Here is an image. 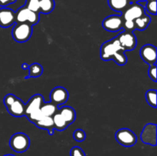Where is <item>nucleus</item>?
Listing matches in <instances>:
<instances>
[{"label":"nucleus","mask_w":157,"mask_h":156,"mask_svg":"<svg viewBox=\"0 0 157 156\" xmlns=\"http://www.w3.org/2000/svg\"><path fill=\"white\" fill-rule=\"evenodd\" d=\"M146 99L149 105L156 108V90H150L146 93Z\"/></svg>","instance_id":"5701e85b"},{"label":"nucleus","mask_w":157,"mask_h":156,"mask_svg":"<svg viewBox=\"0 0 157 156\" xmlns=\"http://www.w3.org/2000/svg\"><path fill=\"white\" fill-rule=\"evenodd\" d=\"M71 156H86L84 151L81 149L80 147L75 146L71 149L70 151Z\"/></svg>","instance_id":"c756f323"},{"label":"nucleus","mask_w":157,"mask_h":156,"mask_svg":"<svg viewBox=\"0 0 157 156\" xmlns=\"http://www.w3.org/2000/svg\"><path fill=\"white\" fill-rule=\"evenodd\" d=\"M124 19L121 15H110L103 21V27L105 30L116 32L123 28Z\"/></svg>","instance_id":"6e6552de"},{"label":"nucleus","mask_w":157,"mask_h":156,"mask_svg":"<svg viewBox=\"0 0 157 156\" xmlns=\"http://www.w3.org/2000/svg\"><path fill=\"white\" fill-rule=\"evenodd\" d=\"M54 130H55V128H51V129L48 130V133L50 135H53L54 134Z\"/></svg>","instance_id":"f704fd0d"},{"label":"nucleus","mask_w":157,"mask_h":156,"mask_svg":"<svg viewBox=\"0 0 157 156\" xmlns=\"http://www.w3.org/2000/svg\"><path fill=\"white\" fill-rule=\"evenodd\" d=\"M4 156H15V155H13V154H6V155Z\"/></svg>","instance_id":"c9c22d12"},{"label":"nucleus","mask_w":157,"mask_h":156,"mask_svg":"<svg viewBox=\"0 0 157 156\" xmlns=\"http://www.w3.org/2000/svg\"><path fill=\"white\" fill-rule=\"evenodd\" d=\"M140 56L144 62L150 65L156 64L157 58V50L155 46L152 44H146L140 49Z\"/></svg>","instance_id":"9b49d317"},{"label":"nucleus","mask_w":157,"mask_h":156,"mask_svg":"<svg viewBox=\"0 0 157 156\" xmlns=\"http://www.w3.org/2000/svg\"><path fill=\"white\" fill-rule=\"evenodd\" d=\"M51 102L56 106L62 105L68 99V92L62 87H57L52 90L50 93Z\"/></svg>","instance_id":"9d476101"},{"label":"nucleus","mask_w":157,"mask_h":156,"mask_svg":"<svg viewBox=\"0 0 157 156\" xmlns=\"http://www.w3.org/2000/svg\"><path fill=\"white\" fill-rule=\"evenodd\" d=\"M29 77H38V76H41L43 73V68L42 66L39 64H32L29 66Z\"/></svg>","instance_id":"4be33fe9"},{"label":"nucleus","mask_w":157,"mask_h":156,"mask_svg":"<svg viewBox=\"0 0 157 156\" xmlns=\"http://www.w3.org/2000/svg\"><path fill=\"white\" fill-rule=\"evenodd\" d=\"M16 96L13 94L6 95L4 98V104L6 105V108H8L12 102H14V101L16 99Z\"/></svg>","instance_id":"2f4dec72"},{"label":"nucleus","mask_w":157,"mask_h":156,"mask_svg":"<svg viewBox=\"0 0 157 156\" xmlns=\"http://www.w3.org/2000/svg\"><path fill=\"white\" fill-rule=\"evenodd\" d=\"M130 1H137V0H130Z\"/></svg>","instance_id":"4c0bfd02"},{"label":"nucleus","mask_w":157,"mask_h":156,"mask_svg":"<svg viewBox=\"0 0 157 156\" xmlns=\"http://www.w3.org/2000/svg\"><path fill=\"white\" fill-rule=\"evenodd\" d=\"M44 98L41 95L36 94L34 95L32 98L29 100L27 104H25V115L29 114L32 111L36 110H39L42 104L44 103Z\"/></svg>","instance_id":"4468645a"},{"label":"nucleus","mask_w":157,"mask_h":156,"mask_svg":"<svg viewBox=\"0 0 157 156\" xmlns=\"http://www.w3.org/2000/svg\"><path fill=\"white\" fill-rule=\"evenodd\" d=\"M12 29V37L18 43L26 42L32 35V25L26 22H15Z\"/></svg>","instance_id":"f03ea898"},{"label":"nucleus","mask_w":157,"mask_h":156,"mask_svg":"<svg viewBox=\"0 0 157 156\" xmlns=\"http://www.w3.org/2000/svg\"><path fill=\"white\" fill-rule=\"evenodd\" d=\"M118 143L125 147H131L136 144L137 138L135 133L128 128H121L115 135Z\"/></svg>","instance_id":"39448f33"},{"label":"nucleus","mask_w":157,"mask_h":156,"mask_svg":"<svg viewBox=\"0 0 157 156\" xmlns=\"http://www.w3.org/2000/svg\"><path fill=\"white\" fill-rule=\"evenodd\" d=\"M15 21L16 22H26L32 25H35L38 24L39 21V13L32 12L25 6H23L15 12Z\"/></svg>","instance_id":"20e7f679"},{"label":"nucleus","mask_w":157,"mask_h":156,"mask_svg":"<svg viewBox=\"0 0 157 156\" xmlns=\"http://www.w3.org/2000/svg\"><path fill=\"white\" fill-rule=\"evenodd\" d=\"M11 148L18 153L25 152L27 151L30 145V139L26 134L18 132L14 134L9 141Z\"/></svg>","instance_id":"7ed1b4c3"},{"label":"nucleus","mask_w":157,"mask_h":156,"mask_svg":"<svg viewBox=\"0 0 157 156\" xmlns=\"http://www.w3.org/2000/svg\"><path fill=\"white\" fill-rule=\"evenodd\" d=\"M146 9L149 13L152 15H156V1L153 0V1H147L146 3Z\"/></svg>","instance_id":"cd10ccee"},{"label":"nucleus","mask_w":157,"mask_h":156,"mask_svg":"<svg viewBox=\"0 0 157 156\" xmlns=\"http://www.w3.org/2000/svg\"><path fill=\"white\" fill-rule=\"evenodd\" d=\"M144 14H145V8H144V6L140 5V3L135 2L129 5L128 7L123 12L122 17L124 20L134 21L135 19L142 16Z\"/></svg>","instance_id":"0eeeda50"},{"label":"nucleus","mask_w":157,"mask_h":156,"mask_svg":"<svg viewBox=\"0 0 157 156\" xmlns=\"http://www.w3.org/2000/svg\"><path fill=\"white\" fill-rule=\"evenodd\" d=\"M25 6L32 12L39 13V0H26Z\"/></svg>","instance_id":"393cba45"},{"label":"nucleus","mask_w":157,"mask_h":156,"mask_svg":"<svg viewBox=\"0 0 157 156\" xmlns=\"http://www.w3.org/2000/svg\"><path fill=\"white\" fill-rule=\"evenodd\" d=\"M8 112L12 116L15 117H21L25 115V104L21 99L16 98L14 102H12L7 108Z\"/></svg>","instance_id":"ddd939ff"},{"label":"nucleus","mask_w":157,"mask_h":156,"mask_svg":"<svg viewBox=\"0 0 157 156\" xmlns=\"http://www.w3.org/2000/svg\"><path fill=\"white\" fill-rule=\"evenodd\" d=\"M44 116L43 113H41V110H36L35 111H32V113H30L29 114L26 115V117L28 118L30 122H33V123H36L38 121H39L41 118Z\"/></svg>","instance_id":"b1692460"},{"label":"nucleus","mask_w":157,"mask_h":156,"mask_svg":"<svg viewBox=\"0 0 157 156\" xmlns=\"http://www.w3.org/2000/svg\"><path fill=\"white\" fill-rule=\"evenodd\" d=\"M149 76H150V79L153 80L154 82H156V64L150 65V68H149Z\"/></svg>","instance_id":"7c9ffc66"},{"label":"nucleus","mask_w":157,"mask_h":156,"mask_svg":"<svg viewBox=\"0 0 157 156\" xmlns=\"http://www.w3.org/2000/svg\"><path fill=\"white\" fill-rule=\"evenodd\" d=\"M17 0H0V6L2 7H6L11 4H13Z\"/></svg>","instance_id":"473e14b6"},{"label":"nucleus","mask_w":157,"mask_h":156,"mask_svg":"<svg viewBox=\"0 0 157 156\" xmlns=\"http://www.w3.org/2000/svg\"><path fill=\"white\" fill-rule=\"evenodd\" d=\"M54 0H39V12L43 14H49L55 9Z\"/></svg>","instance_id":"6ab92c4d"},{"label":"nucleus","mask_w":157,"mask_h":156,"mask_svg":"<svg viewBox=\"0 0 157 156\" xmlns=\"http://www.w3.org/2000/svg\"><path fill=\"white\" fill-rule=\"evenodd\" d=\"M151 22V18L150 16L144 14L142 16L139 17L138 18L134 20L135 25H136V30L144 31L147 28L150 23Z\"/></svg>","instance_id":"a211bd4d"},{"label":"nucleus","mask_w":157,"mask_h":156,"mask_svg":"<svg viewBox=\"0 0 157 156\" xmlns=\"http://www.w3.org/2000/svg\"><path fill=\"white\" fill-rule=\"evenodd\" d=\"M15 21V12L12 9L3 7L0 9V26L8 28L13 25Z\"/></svg>","instance_id":"f8f14e48"},{"label":"nucleus","mask_w":157,"mask_h":156,"mask_svg":"<svg viewBox=\"0 0 157 156\" xmlns=\"http://www.w3.org/2000/svg\"><path fill=\"white\" fill-rule=\"evenodd\" d=\"M120 51H125V50L121 45L117 38L116 37L103 44L101 48V58L105 61H110Z\"/></svg>","instance_id":"f257e3e1"},{"label":"nucleus","mask_w":157,"mask_h":156,"mask_svg":"<svg viewBox=\"0 0 157 156\" xmlns=\"http://www.w3.org/2000/svg\"><path fill=\"white\" fill-rule=\"evenodd\" d=\"M120 44L124 50H132L136 46V38L133 32H121L117 37Z\"/></svg>","instance_id":"1a4fd4ad"},{"label":"nucleus","mask_w":157,"mask_h":156,"mask_svg":"<svg viewBox=\"0 0 157 156\" xmlns=\"http://www.w3.org/2000/svg\"><path fill=\"white\" fill-rule=\"evenodd\" d=\"M110 9L117 12H124L130 4V0H108Z\"/></svg>","instance_id":"dca6fc26"},{"label":"nucleus","mask_w":157,"mask_h":156,"mask_svg":"<svg viewBox=\"0 0 157 156\" xmlns=\"http://www.w3.org/2000/svg\"><path fill=\"white\" fill-rule=\"evenodd\" d=\"M37 127L40 128H43V129L49 130L51 128H54V122L52 116H44L39 121L35 123Z\"/></svg>","instance_id":"412c9836"},{"label":"nucleus","mask_w":157,"mask_h":156,"mask_svg":"<svg viewBox=\"0 0 157 156\" xmlns=\"http://www.w3.org/2000/svg\"><path fill=\"white\" fill-rule=\"evenodd\" d=\"M58 113L62 116L65 122H67V125L73 123L76 119V113L75 110L72 107L70 106H64L61 107L60 110H58Z\"/></svg>","instance_id":"2eb2a0df"},{"label":"nucleus","mask_w":157,"mask_h":156,"mask_svg":"<svg viewBox=\"0 0 157 156\" xmlns=\"http://www.w3.org/2000/svg\"><path fill=\"white\" fill-rule=\"evenodd\" d=\"M112 60L115 61L118 65H124L127 62V58L124 54V51H120L112 58Z\"/></svg>","instance_id":"a878e982"},{"label":"nucleus","mask_w":157,"mask_h":156,"mask_svg":"<svg viewBox=\"0 0 157 156\" xmlns=\"http://www.w3.org/2000/svg\"><path fill=\"white\" fill-rule=\"evenodd\" d=\"M86 134L85 132L82 129H77L74 132V139L77 142H83L85 139Z\"/></svg>","instance_id":"c85d7f7f"},{"label":"nucleus","mask_w":157,"mask_h":156,"mask_svg":"<svg viewBox=\"0 0 157 156\" xmlns=\"http://www.w3.org/2000/svg\"><path fill=\"white\" fill-rule=\"evenodd\" d=\"M52 119H53L54 128H55V129L58 130V131H63V130L67 128V127L68 126V125L65 122L64 118L62 117V116L58 112H57L56 113H55L52 116Z\"/></svg>","instance_id":"f3484780"},{"label":"nucleus","mask_w":157,"mask_h":156,"mask_svg":"<svg viewBox=\"0 0 157 156\" xmlns=\"http://www.w3.org/2000/svg\"><path fill=\"white\" fill-rule=\"evenodd\" d=\"M141 1H147V0H141ZM148 1H153V0H148Z\"/></svg>","instance_id":"e433bc0d"},{"label":"nucleus","mask_w":157,"mask_h":156,"mask_svg":"<svg viewBox=\"0 0 157 156\" xmlns=\"http://www.w3.org/2000/svg\"><path fill=\"white\" fill-rule=\"evenodd\" d=\"M29 64H26V63H25V64H23L22 65H21V68L23 69V70H29Z\"/></svg>","instance_id":"72a5a7b5"},{"label":"nucleus","mask_w":157,"mask_h":156,"mask_svg":"<svg viewBox=\"0 0 157 156\" xmlns=\"http://www.w3.org/2000/svg\"><path fill=\"white\" fill-rule=\"evenodd\" d=\"M41 113H43L44 116H52L55 113L58 112V106L54 104L53 102H44L42 106L40 108Z\"/></svg>","instance_id":"aec40b11"},{"label":"nucleus","mask_w":157,"mask_h":156,"mask_svg":"<svg viewBox=\"0 0 157 156\" xmlns=\"http://www.w3.org/2000/svg\"><path fill=\"white\" fill-rule=\"evenodd\" d=\"M123 28H124V31H126V32H133L135 30H136L134 21H132V20H124Z\"/></svg>","instance_id":"bb28decb"},{"label":"nucleus","mask_w":157,"mask_h":156,"mask_svg":"<svg viewBox=\"0 0 157 156\" xmlns=\"http://www.w3.org/2000/svg\"><path fill=\"white\" fill-rule=\"evenodd\" d=\"M157 128L156 124L149 123L146 125L141 133V140L147 145L156 146L157 143Z\"/></svg>","instance_id":"423d86ee"}]
</instances>
